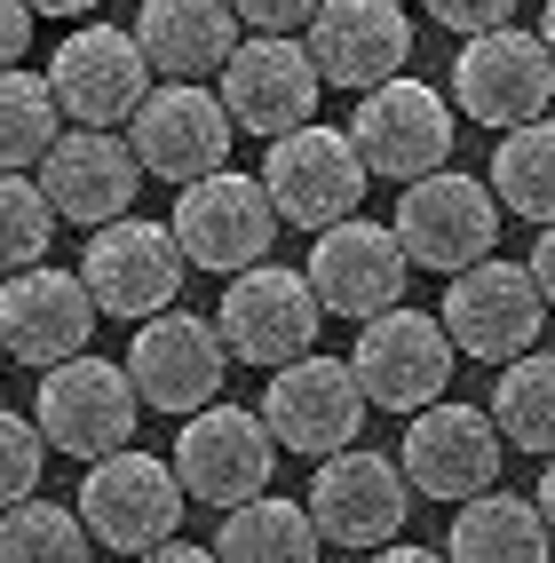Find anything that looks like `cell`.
Returning a JSON list of instances; mask_svg holds the SVG:
<instances>
[{"label": "cell", "mask_w": 555, "mask_h": 563, "mask_svg": "<svg viewBox=\"0 0 555 563\" xmlns=\"http://www.w3.org/2000/svg\"><path fill=\"white\" fill-rule=\"evenodd\" d=\"M88 333H96V302H88L80 271L41 262V271H24V278L0 286V350H9V357L56 373L71 357H88Z\"/></svg>", "instance_id": "obj_21"}, {"label": "cell", "mask_w": 555, "mask_h": 563, "mask_svg": "<svg viewBox=\"0 0 555 563\" xmlns=\"http://www.w3.org/2000/svg\"><path fill=\"white\" fill-rule=\"evenodd\" d=\"M349 143H357L365 175H389L413 191V183L444 175V159H453V103L429 80H389L349 111Z\"/></svg>", "instance_id": "obj_11"}, {"label": "cell", "mask_w": 555, "mask_h": 563, "mask_svg": "<svg viewBox=\"0 0 555 563\" xmlns=\"http://www.w3.org/2000/svg\"><path fill=\"white\" fill-rule=\"evenodd\" d=\"M231 159V111L214 88H152V103L135 111V167L167 175L175 191L222 175Z\"/></svg>", "instance_id": "obj_22"}, {"label": "cell", "mask_w": 555, "mask_h": 563, "mask_svg": "<svg viewBox=\"0 0 555 563\" xmlns=\"http://www.w3.org/2000/svg\"><path fill=\"white\" fill-rule=\"evenodd\" d=\"M175 246L182 262H199V271H222V278H246V271H263L270 246H278V207L263 191V175H238V167H222L207 183H191V191H175Z\"/></svg>", "instance_id": "obj_2"}, {"label": "cell", "mask_w": 555, "mask_h": 563, "mask_svg": "<svg viewBox=\"0 0 555 563\" xmlns=\"http://www.w3.org/2000/svg\"><path fill=\"white\" fill-rule=\"evenodd\" d=\"M524 271H532V286H540V302L555 310V231H540V246H532Z\"/></svg>", "instance_id": "obj_36"}, {"label": "cell", "mask_w": 555, "mask_h": 563, "mask_svg": "<svg viewBox=\"0 0 555 563\" xmlns=\"http://www.w3.org/2000/svg\"><path fill=\"white\" fill-rule=\"evenodd\" d=\"M429 16H436L444 32H468V41H492V32H508V24H515L508 0H436Z\"/></svg>", "instance_id": "obj_33"}, {"label": "cell", "mask_w": 555, "mask_h": 563, "mask_svg": "<svg viewBox=\"0 0 555 563\" xmlns=\"http://www.w3.org/2000/svg\"><path fill=\"white\" fill-rule=\"evenodd\" d=\"M48 88H56V111H64V120H80L88 135H120V128H135V111L152 103V64H143L135 32H120V24H80L71 41H56Z\"/></svg>", "instance_id": "obj_4"}, {"label": "cell", "mask_w": 555, "mask_h": 563, "mask_svg": "<svg viewBox=\"0 0 555 563\" xmlns=\"http://www.w3.org/2000/svg\"><path fill=\"white\" fill-rule=\"evenodd\" d=\"M492 429H500V444H515V453L555 461V357L547 350L500 365V382H492Z\"/></svg>", "instance_id": "obj_27"}, {"label": "cell", "mask_w": 555, "mask_h": 563, "mask_svg": "<svg viewBox=\"0 0 555 563\" xmlns=\"http://www.w3.org/2000/svg\"><path fill=\"white\" fill-rule=\"evenodd\" d=\"M532 508H540V523H547V540H555V461L540 468V493H532Z\"/></svg>", "instance_id": "obj_38"}, {"label": "cell", "mask_w": 555, "mask_h": 563, "mask_svg": "<svg viewBox=\"0 0 555 563\" xmlns=\"http://www.w3.org/2000/svg\"><path fill=\"white\" fill-rule=\"evenodd\" d=\"M555 540L532 500L515 493H485L453 516V540H444V563H547Z\"/></svg>", "instance_id": "obj_25"}, {"label": "cell", "mask_w": 555, "mask_h": 563, "mask_svg": "<svg viewBox=\"0 0 555 563\" xmlns=\"http://www.w3.org/2000/svg\"><path fill=\"white\" fill-rule=\"evenodd\" d=\"M397 468L429 500H460V508L485 500L492 484H500V429H492V412L485 405H460V397L413 412V421H404Z\"/></svg>", "instance_id": "obj_12"}, {"label": "cell", "mask_w": 555, "mask_h": 563, "mask_svg": "<svg viewBox=\"0 0 555 563\" xmlns=\"http://www.w3.org/2000/svg\"><path fill=\"white\" fill-rule=\"evenodd\" d=\"M365 563H444L436 548H381V555H365Z\"/></svg>", "instance_id": "obj_39"}, {"label": "cell", "mask_w": 555, "mask_h": 563, "mask_svg": "<svg viewBox=\"0 0 555 563\" xmlns=\"http://www.w3.org/2000/svg\"><path fill=\"white\" fill-rule=\"evenodd\" d=\"M397 246L413 271H444V278H460L476 271V262H492L500 246V207H492V183H476V175H429L413 183V191L397 199Z\"/></svg>", "instance_id": "obj_5"}, {"label": "cell", "mask_w": 555, "mask_h": 563, "mask_svg": "<svg viewBox=\"0 0 555 563\" xmlns=\"http://www.w3.org/2000/svg\"><path fill=\"white\" fill-rule=\"evenodd\" d=\"M318 71H310V48L302 41H238V56L222 64V111H231V128L246 135H263V143H286V135H302L310 128V111H318Z\"/></svg>", "instance_id": "obj_20"}, {"label": "cell", "mask_w": 555, "mask_h": 563, "mask_svg": "<svg viewBox=\"0 0 555 563\" xmlns=\"http://www.w3.org/2000/svg\"><path fill=\"white\" fill-rule=\"evenodd\" d=\"M310 71L325 88L374 96L389 80H404V56H413V16L397 0H325L310 16Z\"/></svg>", "instance_id": "obj_17"}, {"label": "cell", "mask_w": 555, "mask_h": 563, "mask_svg": "<svg viewBox=\"0 0 555 563\" xmlns=\"http://www.w3.org/2000/svg\"><path fill=\"white\" fill-rule=\"evenodd\" d=\"M453 333H444V318L429 310H389L374 325H357V350H349V373L365 405L381 412H429L444 405V389H453Z\"/></svg>", "instance_id": "obj_6"}, {"label": "cell", "mask_w": 555, "mask_h": 563, "mask_svg": "<svg viewBox=\"0 0 555 563\" xmlns=\"http://www.w3.org/2000/svg\"><path fill=\"white\" fill-rule=\"evenodd\" d=\"M246 32H263V41H286V32H310V0H246V9H231Z\"/></svg>", "instance_id": "obj_34"}, {"label": "cell", "mask_w": 555, "mask_h": 563, "mask_svg": "<svg viewBox=\"0 0 555 563\" xmlns=\"http://www.w3.org/2000/svg\"><path fill=\"white\" fill-rule=\"evenodd\" d=\"M56 88L48 71H0V175L41 167L56 152Z\"/></svg>", "instance_id": "obj_29"}, {"label": "cell", "mask_w": 555, "mask_h": 563, "mask_svg": "<svg viewBox=\"0 0 555 563\" xmlns=\"http://www.w3.org/2000/svg\"><path fill=\"white\" fill-rule=\"evenodd\" d=\"M540 318H547L540 286H532L524 262H508V254L476 262V271H460L453 286H444V333H453V350L492 357V373L515 365V357H532Z\"/></svg>", "instance_id": "obj_13"}, {"label": "cell", "mask_w": 555, "mask_h": 563, "mask_svg": "<svg viewBox=\"0 0 555 563\" xmlns=\"http://www.w3.org/2000/svg\"><path fill=\"white\" fill-rule=\"evenodd\" d=\"M310 294H318V310L325 318H349V325H374V318H389V310H404L397 294H404V278H413V262H404V246H397V231L389 222H333V231L310 246Z\"/></svg>", "instance_id": "obj_14"}, {"label": "cell", "mask_w": 555, "mask_h": 563, "mask_svg": "<svg viewBox=\"0 0 555 563\" xmlns=\"http://www.w3.org/2000/svg\"><path fill=\"white\" fill-rule=\"evenodd\" d=\"M270 468H278V444L263 429V412H246V405H207L175 437V484H182V500H199V508L231 516L246 500H263Z\"/></svg>", "instance_id": "obj_3"}, {"label": "cell", "mask_w": 555, "mask_h": 563, "mask_svg": "<svg viewBox=\"0 0 555 563\" xmlns=\"http://www.w3.org/2000/svg\"><path fill=\"white\" fill-rule=\"evenodd\" d=\"M48 239H56V214L41 199V183H32V175H0V286L24 278V271H41Z\"/></svg>", "instance_id": "obj_31"}, {"label": "cell", "mask_w": 555, "mask_h": 563, "mask_svg": "<svg viewBox=\"0 0 555 563\" xmlns=\"http://www.w3.org/2000/svg\"><path fill=\"white\" fill-rule=\"evenodd\" d=\"M263 429L278 453H302V461H333V453H357V429H365V389L349 357H302L270 373L263 389Z\"/></svg>", "instance_id": "obj_8"}, {"label": "cell", "mask_w": 555, "mask_h": 563, "mask_svg": "<svg viewBox=\"0 0 555 563\" xmlns=\"http://www.w3.org/2000/svg\"><path fill=\"white\" fill-rule=\"evenodd\" d=\"M365 159H357V143L342 128H302V135H286L270 143V159H263V191L278 207V222H293V231H333V222H357V199H365Z\"/></svg>", "instance_id": "obj_10"}, {"label": "cell", "mask_w": 555, "mask_h": 563, "mask_svg": "<svg viewBox=\"0 0 555 563\" xmlns=\"http://www.w3.org/2000/svg\"><path fill=\"white\" fill-rule=\"evenodd\" d=\"M24 48H32V9L0 0V71H24Z\"/></svg>", "instance_id": "obj_35"}, {"label": "cell", "mask_w": 555, "mask_h": 563, "mask_svg": "<svg viewBox=\"0 0 555 563\" xmlns=\"http://www.w3.org/2000/svg\"><path fill=\"white\" fill-rule=\"evenodd\" d=\"M404 508H413V484H404V468L389 453H333L318 461L310 476V523H318V540L333 548H389L404 532Z\"/></svg>", "instance_id": "obj_18"}, {"label": "cell", "mask_w": 555, "mask_h": 563, "mask_svg": "<svg viewBox=\"0 0 555 563\" xmlns=\"http://www.w3.org/2000/svg\"><path fill=\"white\" fill-rule=\"evenodd\" d=\"M41 461H48L41 429H32L24 412L0 405V516L24 508V500H41V493H32V484H41Z\"/></svg>", "instance_id": "obj_32"}, {"label": "cell", "mask_w": 555, "mask_h": 563, "mask_svg": "<svg viewBox=\"0 0 555 563\" xmlns=\"http://www.w3.org/2000/svg\"><path fill=\"white\" fill-rule=\"evenodd\" d=\"M80 523L88 540L103 548H127L135 563L175 540L182 523V484H175V461H152V453H120V461H96L88 484H80Z\"/></svg>", "instance_id": "obj_15"}, {"label": "cell", "mask_w": 555, "mask_h": 563, "mask_svg": "<svg viewBox=\"0 0 555 563\" xmlns=\"http://www.w3.org/2000/svg\"><path fill=\"white\" fill-rule=\"evenodd\" d=\"M540 48H547V64H555V0H547V16H540Z\"/></svg>", "instance_id": "obj_40"}, {"label": "cell", "mask_w": 555, "mask_h": 563, "mask_svg": "<svg viewBox=\"0 0 555 563\" xmlns=\"http://www.w3.org/2000/svg\"><path fill=\"white\" fill-rule=\"evenodd\" d=\"M222 373H231V350H222V333L191 310H167L152 325H135V350H127V382L152 412H175V421H191V412L222 405Z\"/></svg>", "instance_id": "obj_16"}, {"label": "cell", "mask_w": 555, "mask_h": 563, "mask_svg": "<svg viewBox=\"0 0 555 563\" xmlns=\"http://www.w3.org/2000/svg\"><path fill=\"white\" fill-rule=\"evenodd\" d=\"M88 523L80 508H56V500H24L0 516V563H88Z\"/></svg>", "instance_id": "obj_30"}, {"label": "cell", "mask_w": 555, "mask_h": 563, "mask_svg": "<svg viewBox=\"0 0 555 563\" xmlns=\"http://www.w3.org/2000/svg\"><path fill=\"white\" fill-rule=\"evenodd\" d=\"M143 563H214V548H191V540H167V548H152Z\"/></svg>", "instance_id": "obj_37"}, {"label": "cell", "mask_w": 555, "mask_h": 563, "mask_svg": "<svg viewBox=\"0 0 555 563\" xmlns=\"http://www.w3.org/2000/svg\"><path fill=\"white\" fill-rule=\"evenodd\" d=\"M318 325H325L318 294H310L302 271H286V262H263V271L231 278V294H222V318H214L222 350L246 357V365H270V373L318 357Z\"/></svg>", "instance_id": "obj_7"}, {"label": "cell", "mask_w": 555, "mask_h": 563, "mask_svg": "<svg viewBox=\"0 0 555 563\" xmlns=\"http://www.w3.org/2000/svg\"><path fill=\"white\" fill-rule=\"evenodd\" d=\"M0 365H9V350H0Z\"/></svg>", "instance_id": "obj_41"}, {"label": "cell", "mask_w": 555, "mask_h": 563, "mask_svg": "<svg viewBox=\"0 0 555 563\" xmlns=\"http://www.w3.org/2000/svg\"><path fill=\"white\" fill-rule=\"evenodd\" d=\"M492 207L555 231V120L500 135V152H492Z\"/></svg>", "instance_id": "obj_28"}, {"label": "cell", "mask_w": 555, "mask_h": 563, "mask_svg": "<svg viewBox=\"0 0 555 563\" xmlns=\"http://www.w3.org/2000/svg\"><path fill=\"white\" fill-rule=\"evenodd\" d=\"M32 183H41L48 214H64V222H96V231H111V222H127V214H135L143 167H135V143L71 128V135H56V152L41 159V175H32Z\"/></svg>", "instance_id": "obj_23"}, {"label": "cell", "mask_w": 555, "mask_h": 563, "mask_svg": "<svg viewBox=\"0 0 555 563\" xmlns=\"http://www.w3.org/2000/svg\"><path fill=\"white\" fill-rule=\"evenodd\" d=\"M127 32L159 88H207V71L222 80V64L238 56V16L222 0H143Z\"/></svg>", "instance_id": "obj_24"}, {"label": "cell", "mask_w": 555, "mask_h": 563, "mask_svg": "<svg viewBox=\"0 0 555 563\" xmlns=\"http://www.w3.org/2000/svg\"><path fill=\"white\" fill-rule=\"evenodd\" d=\"M80 286H88V302L96 318H135V325H152L175 310V294H182V246L167 222H111V231L88 239L80 254Z\"/></svg>", "instance_id": "obj_9"}, {"label": "cell", "mask_w": 555, "mask_h": 563, "mask_svg": "<svg viewBox=\"0 0 555 563\" xmlns=\"http://www.w3.org/2000/svg\"><path fill=\"white\" fill-rule=\"evenodd\" d=\"M547 96H555V64L540 48V32H492V41H468L453 64V103L468 120H485L500 135L515 128H540L547 120Z\"/></svg>", "instance_id": "obj_19"}, {"label": "cell", "mask_w": 555, "mask_h": 563, "mask_svg": "<svg viewBox=\"0 0 555 563\" xmlns=\"http://www.w3.org/2000/svg\"><path fill=\"white\" fill-rule=\"evenodd\" d=\"M135 421H143V397L127 382V365L111 357H71L56 373H41V397H32V429L41 444H56L64 461H120L135 453Z\"/></svg>", "instance_id": "obj_1"}, {"label": "cell", "mask_w": 555, "mask_h": 563, "mask_svg": "<svg viewBox=\"0 0 555 563\" xmlns=\"http://www.w3.org/2000/svg\"><path fill=\"white\" fill-rule=\"evenodd\" d=\"M214 563H318V523L302 500H246L222 516L214 532Z\"/></svg>", "instance_id": "obj_26"}]
</instances>
